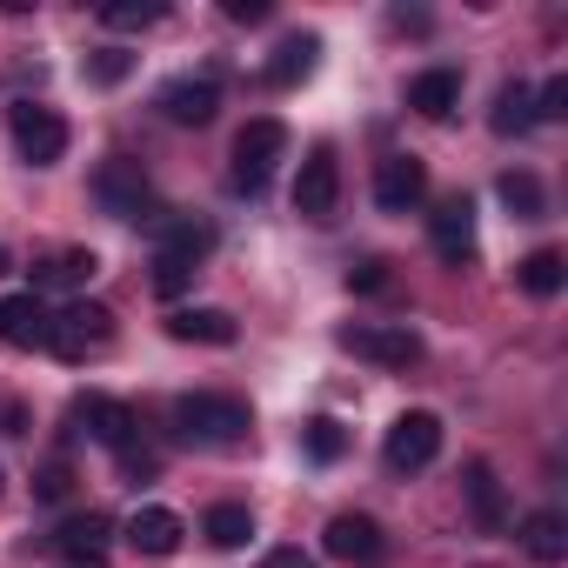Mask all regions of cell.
Here are the masks:
<instances>
[{
	"mask_svg": "<svg viewBox=\"0 0 568 568\" xmlns=\"http://www.w3.org/2000/svg\"><path fill=\"white\" fill-rule=\"evenodd\" d=\"M335 201H342V161H335V148H308V161L295 174V214L335 221Z\"/></svg>",
	"mask_w": 568,
	"mask_h": 568,
	"instance_id": "52a82bcc",
	"label": "cell"
},
{
	"mask_svg": "<svg viewBox=\"0 0 568 568\" xmlns=\"http://www.w3.org/2000/svg\"><path fill=\"white\" fill-rule=\"evenodd\" d=\"M8 267H14V254H8V247H0V274H8Z\"/></svg>",
	"mask_w": 568,
	"mask_h": 568,
	"instance_id": "8d00e7d4",
	"label": "cell"
},
{
	"mask_svg": "<svg viewBox=\"0 0 568 568\" xmlns=\"http://www.w3.org/2000/svg\"><path fill=\"white\" fill-rule=\"evenodd\" d=\"M501 201H508V214H515V221H541V207H548V201H541V181H535V174H521V168H515V174H501Z\"/></svg>",
	"mask_w": 568,
	"mask_h": 568,
	"instance_id": "83f0119b",
	"label": "cell"
},
{
	"mask_svg": "<svg viewBox=\"0 0 568 568\" xmlns=\"http://www.w3.org/2000/svg\"><path fill=\"white\" fill-rule=\"evenodd\" d=\"M462 495H468V515H475L481 528H501V521H508V508H501V481H495L488 462H468V468H462Z\"/></svg>",
	"mask_w": 568,
	"mask_h": 568,
	"instance_id": "ffe728a7",
	"label": "cell"
},
{
	"mask_svg": "<svg viewBox=\"0 0 568 568\" xmlns=\"http://www.w3.org/2000/svg\"><path fill=\"white\" fill-rule=\"evenodd\" d=\"M168 8L161 0H108L101 8V28H114V34H141V28H154Z\"/></svg>",
	"mask_w": 568,
	"mask_h": 568,
	"instance_id": "4316f807",
	"label": "cell"
},
{
	"mask_svg": "<svg viewBox=\"0 0 568 568\" xmlns=\"http://www.w3.org/2000/svg\"><path fill=\"white\" fill-rule=\"evenodd\" d=\"M428 241H435V254H442L448 267H468V261H475V201H468V194L442 201V207L428 214Z\"/></svg>",
	"mask_w": 568,
	"mask_h": 568,
	"instance_id": "9c48e42d",
	"label": "cell"
},
{
	"mask_svg": "<svg viewBox=\"0 0 568 568\" xmlns=\"http://www.w3.org/2000/svg\"><path fill=\"white\" fill-rule=\"evenodd\" d=\"M227 21H267V0H221Z\"/></svg>",
	"mask_w": 568,
	"mask_h": 568,
	"instance_id": "d590c367",
	"label": "cell"
},
{
	"mask_svg": "<svg viewBox=\"0 0 568 568\" xmlns=\"http://www.w3.org/2000/svg\"><path fill=\"white\" fill-rule=\"evenodd\" d=\"M201 535H207L214 548H241V541L254 535V515H247L241 501H214V508H207V521H201Z\"/></svg>",
	"mask_w": 568,
	"mask_h": 568,
	"instance_id": "d4e9b609",
	"label": "cell"
},
{
	"mask_svg": "<svg viewBox=\"0 0 568 568\" xmlns=\"http://www.w3.org/2000/svg\"><path fill=\"white\" fill-rule=\"evenodd\" d=\"M422 194H428V168L415 154H388L375 168V207L382 214H408V207H422Z\"/></svg>",
	"mask_w": 568,
	"mask_h": 568,
	"instance_id": "30bf717a",
	"label": "cell"
},
{
	"mask_svg": "<svg viewBox=\"0 0 568 568\" xmlns=\"http://www.w3.org/2000/svg\"><path fill=\"white\" fill-rule=\"evenodd\" d=\"M108 535H114L108 515H68L61 535H54V548H61L74 568H101V561H108Z\"/></svg>",
	"mask_w": 568,
	"mask_h": 568,
	"instance_id": "9a60e30c",
	"label": "cell"
},
{
	"mask_svg": "<svg viewBox=\"0 0 568 568\" xmlns=\"http://www.w3.org/2000/svg\"><path fill=\"white\" fill-rule=\"evenodd\" d=\"M174 428H181V442H194V448H241L247 442V402H234V395H181L174 402Z\"/></svg>",
	"mask_w": 568,
	"mask_h": 568,
	"instance_id": "6da1fadb",
	"label": "cell"
},
{
	"mask_svg": "<svg viewBox=\"0 0 568 568\" xmlns=\"http://www.w3.org/2000/svg\"><path fill=\"white\" fill-rule=\"evenodd\" d=\"M74 422H81L101 448H114V455H121V448H134V428H141V422H134V408H128V402H114V395H81V402H74Z\"/></svg>",
	"mask_w": 568,
	"mask_h": 568,
	"instance_id": "4fadbf2b",
	"label": "cell"
},
{
	"mask_svg": "<svg viewBox=\"0 0 568 568\" xmlns=\"http://www.w3.org/2000/svg\"><path fill=\"white\" fill-rule=\"evenodd\" d=\"M114 342V308H101V302H68L61 315H48V355H61V362H88L94 348H108Z\"/></svg>",
	"mask_w": 568,
	"mask_h": 568,
	"instance_id": "3957f363",
	"label": "cell"
},
{
	"mask_svg": "<svg viewBox=\"0 0 568 568\" xmlns=\"http://www.w3.org/2000/svg\"><path fill=\"white\" fill-rule=\"evenodd\" d=\"M515 281L535 295V302H548V295H561V281H568V261H561V247H535L521 267H515Z\"/></svg>",
	"mask_w": 568,
	"mask_h": 568,
	"instance_id": "603a6c76",
	"label": "cell"
},
{
	"mask_svg": "<svg viewBox=\"0 0 568 568\" xmlns=\"http://www.w3.org/2000/svg\"><path fill=\"white\" fill-rule=\"evenodd\" d=\"M0 342L41 348L48 342V302L41 295H8V302H0Z\"/></svg>",
	"mask_w": 568,
	"mask_h": 568,
	"instance_id": "ac0fdd59",
	"label": "cell"
},
{
	"mask_svg": "<svg viewBox=\"0 0 568 568\" xmlns=\"http://www.w3.org/2000/svg\"><path fill=\"white\" fill-rule=\"evenodd\" d=\"M0 481H8V475H0Z\"/></svg>",
	"mask_w": 568,
	"mask_h": 568,
	"instance_id": "74e56055",
	"label": "cell"
},
{
	"mask_svg": "<svg viewBox=\"0 0 568 568\" xmlns=\"http://www.w3.org/2000/svg\"><path fill=\"white\" fill-rule=\"evenodd\" d=\"M322 541H328V555L348 561V568H382V555H388V535H382L375 515H335Z\"/></svg>",
	"mask_w": 568,
	"mask_h": 568,
	"instance_id": "ba28073f",
	"label": "cell"
},
{
	"mask_svg": "<svg viewBox=\"0 0 568 568\" xmlns=\"http://www.w3.org/2000/svg\"><path fill=\"white\" fill-rule=\"evenodd\" d=\"M348 288H355V295H382V288H388V261H362V267H348Z\"/></svg>",
	"mask_w": 568,
	"mask_h": 568,
	"instance_id": "d6a6232c",
	"label": "cell"
},
{
	"mask_svg": "<svg viewBox=\"0 0 568 568\" xmlns=\"http://www.w3.org/2000/svg\"><path fill=\"white\" fill-rule=\"evenodd\" d=\"M94 267H101V254H94V247H61L54 261H41V267H34V288H81Z\"/></svg>",
	"mask_w": 568,
	"mask_h": 568,
	"instance_id": "7402d4cb",
	"label": "cell"
},
{
	"mask_svg": "<svg viewBox=\"0 0 568 568\" xmlns=\"http://www.w3.org/2000/svg\"><path fill=\"white\" fill-rule=\"evenodd\" d=\"M521 548H528L535 561H561V555H568V521H561V508H535V515L521 521Z\"/></svg>",
	"mask_w": 568,
	"mask_h": 568,
	"instance_id": "44dd1931",
	"label": "cell"
},
{
	"mask_svg": "<svg viewBox=\"0 0 568 568\" xmlns=\"http://www.w3.org/2000/svg\"><path fill=\"white\" fill-rule=\"evenodd\" d=\"M315 54H322V41L315 34H288V41H281L274 54H267V88H295V81H308L315 74Z\"/></svg>",
	"mask_w": 568,
	"mask_h": 568,
	"instance_id": "d6986e66",
	"label": "cell"
},
{
	"mask_svg": "<svg viewBox=\"0 0 568 568\" xmlns=\"http://www.w3.org/2000/svg\"><path fill=\"white\" fill-rule=\"evenodd\" d=\"M382 455H388V468H395V475H415V468H428V462L442 455V415H428V408H408V415H395V422H388V442H382Z\"/></svg>",
	"mask_w": 568,
	"mask_h": 568,
	"instance_id": "8992f818",
	"label": "cell"
},
{
	"mask_svg": "<svg viewBox=\"0 0 568 568\" xmlns=\"http://www.w3.org/2000/svg\"><path fill=\"white\" fill-rule=\"evenodd\" d=\"M94 201L114 214V221H168V207H161V194H154V181L141 174V161H101V174H94Z\"/></svg>",
	"mask_w": 568,
	"mask_h": 568,
	"instance_id": "7a4b0ae2",
	"label": "cell"
},
{
	"mask_svg": "<svg viewBox=\"0 0 568 568\" xmlns=\"http://www.w3.org/2000/svg\"><path fill=\"white\" fill-rule=\"evenodd\" d=\"M488 121H495V134H528V128H535V94H528L521 81H508V88L495 94V114H488Z\"/></svg>",
	"mask_w": 568,
	"mask_h": 568,
	"instance_id": "484cf974",
	"label": "cell"
},
{
	"mask_svg": "<svg viewBox=\"0 0 568 568\" xmlns=\"http://www.w3.org/2000/svg\"><path fill=\"white\" fill-rule=\"evenodd\" d=\"M535 121H568V74H555V81L535 94Z\"/></svg>",
	"mask_w": 568,
	"mask_h": 568,
	"instance_id": "1f68e13d",
	"label": "cell"
},
{
	"mask_svg": "<svg viewBox=\"0 0 568 568\" xmlns=\"http://www.w3.org/2000/svg\"><path fill=\"white\" fill-rule=\"evenodd\" d=\"M342 348L382 368H415L422 362V335L415 328H342Z\"/></svg>",
	"mask_w": 568,
	"mask_h": 568,
	"instance_id": "8fae6325",
	"label": "cell"
},
{
	"mask_svg": "<svg viewBox=\"0 0 568 568\" xmlns=\"http://www.w3.org/2000/svg\"><path fill=\"white\" fill-rule=\"evenodd\" d=\"M408 108H415L422 121H448V114L462 108V74H455V68L415 74V81H408Z\"/></svg>",
	"mask_w": 568,
	"mask_h": 568,
	"instance_id": "2e32d148",
	"label": "cell"
},
{
	"mask_svg": "<svg viewBox=\"0 0 568 568\" xmlns=\"http://www.w3.org/2000/svg\"><path fill=\"white\" fill-rule=\"evenodd\" d=\"M302 448H308L315 462H342V455H348V435H342V422H328V415H315V422L302 428Z\"/></svg>",
	"mask_w": 568,
	"mask_h": 568,
	"instance_id": "f1b7e54d",
	"label": "cell"
},
{
	"mask_svg": "<svg viewBox=\"0 0 568 568\" xmlns=\"http://www.w3.org/2000/svg\"><path fill=\"white\" fill-rule=\"evenodd\" d=\"M261 568H315V555H308V548H267Z\"/></svg>",
	"mask_w": 568,
	"mask_h": 568,
	"instance_id": "e575fe53",
	"label": "cell"
},
{
	"mask_svg": "<svg viewBox=\"0 0 568 568\" xmlns=\"http://www.w3.org/2000/svg\"><path fill=\"white\" fill-rule=\"evenodd\" d=\"M8 128H14V148H21L28 168H54L68 154V121L54 108H41V101H14Z\"/></svg>",
	"mask_w": 568,
	"mask_h": 568,
	"instance_id": "5b68a950",
	"label": "cell"
},
{
	"mask_svg": "<svg viewBox=\"0 0 568 568\" xmlns=\"http://www.w3.org/2000/svg\"><path fill=\"white\" fill-rule=\"evenodd\" d=\"M128 74H134V54H128V48H94V54H88V81H94V88H121Z\"/></svg>",
	"mask_w": 568,
	"mask_h": 568,
	"instance_id": "f546056e",
	"label": "cell"
},
{
	"mask_svg": "<svg viewBox=\"0 0 568 568\" xmlns=\"http://www.w3.org/2000/svg\"><path fill=\"white\" fill-rule=\"evenodd\" d=\"M161 254H168V261H181V267H201V261L214 254V227H207V221H168Z\"/></svg>",
	"mask_w": 568,
	"mask_h": 568,
	"instance_id": "cb8c5ba5",
	"label": "cell"
},
{
	"mask_svg": "<svg viewBox=\"0 0 568 568\" xmlns=\"http://www.w3.org/2000/svg\"><path fill=\"white\" fill-rule=\"evenodd\" d=\"M181 541H187V521H181L174 508H141V515L128 521V548H134V555H154V561H168Z\"/></svg>",
	"mask_w": 568,
	"mask_h": 568,
	"instance_id": "5bb4252c",
	"label": "cell"
},
{
	"mask_svg": "<svg viewBox=\"0 0 568 568\" xmlns=\"http://www.w3.org/2000/svg\"><path fill=\"white\" fill-rule=\"evenodd\" d=\"M281 154H288V128H281V121H247L234 134V174H227L234 194H261Z\"/></svg>",
	"mask_w": 568,
	"mask_h": 568,
	"instance_id": "277c9868",
	"label": "cell"
},
{
	"mask_svg": "<svg viewBox=\"0 0 568 568\" xmlns=\"http://www.w3.org/2000/svg\"><path fill=\"white\" fill-rule=\"evenodd\" d=\"M148 281H154V295H161V302H174V295L187 288V281H194V267H181V261L154 254V274H148Z\"/></svg>",
	"mask_w": 568,
	"mask_h": 568,
	"instance_id": "4dcf8cb0",
	"label": "cell"
},
{
	"mask_svg": "<svg viewBox=\"0 0 568 568\" xmlns=\"http://www.w3.org/2000/svg\"><path fill=\"white\" fill-rule=\"evenodd\" d=\"M161 114H168L174 128H207V121L221 114V88H214L207 74H181V81L161 88Z\"/></svg>",
	"mask_w": 568,
	"mask_h": 568,
	"instance_id": "7c38bea8",
	"label": "cell"
},
{
	"mask_svg": "<svg viewBox=\"0 0 568 568\" xmlns=\"http://www.w3.org/2000/svg\"><path fill=\"white\" fill-rule=\"evenodd\" d=\"M168 335L174 342H201V348H234V315L227 308H174L168 315Z\"/></svg>",
	"mask_w": 568,
	"mask_h": 568,
	"instance_id": "e0dca14e",
	"label": "cell"
},
{
	"mask_svg": "<svg viewBox=\"0 0 568 568\" xmlns=\"http://www.w3.org/2000/svg\"><path fill=\"white\" fill-rule=\"evenodd\" d=\"M68 488H74V475H68V462H48V468H41V501H61Z\"/></svg>",
	"mask_w": 568,
	"mask_h": 568,
	"instance_id": "836d02e7",
	"label": "cell"
}]
</instances>
